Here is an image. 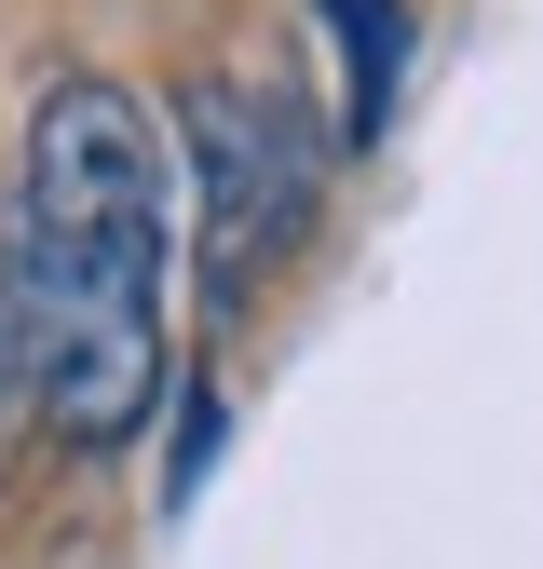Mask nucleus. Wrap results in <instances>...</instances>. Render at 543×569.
I'll use <instances>...</instances> for the list:
<instances>
[{
    "label": "nucleus",
    "mask_w": 543,
    "mask_h": 569,
    "mask_svg": "<svg viewBox=\"0 0 543 569\" xmlns=\"http://www.w3.org/2000/svg\"><path fill=\"white\" fill-rule=\"evenodd\" d=\"M218 435H231L218 367H190V380H177V448H164V516H190V502H204V475H218Z\"/></svg>",
    "instance_id": "4"
},
{
    "label": "nucleus",
    "mask_w": 543,
    "mask_h": 569,
    "mask_svg": "<svg viewBox=\"0 0 543 569\" xmlns=\"http://www.w3.org/2000/svg\"><path fill=\"white\" fill-rule=\"evenodd\" d=\"M339 41V150H381V122L407 96V0H313Z\"/></svg>",
    "instance_id": "3"
},
{
    "label": "nucleus",
    "mask_w": 543,
    "mask_h": 569,
    "mask_svg": "<svg viewBox=\"0 0 543 569\" xmlns=\"http://www.w3.org/2000/svg\"><path fill=\"white\" fill-rule=\"evenodd\" d=\"M164 271H177V150L136 82L55 68L0 190V352L55 448H136L164 407Z\"/></svg>",
    "instance_id": "1"
},
{
    "label": "nucleus",
    "mask_w": 543,
    "mask_h": 569,
    "mask_svg": "<svg viewBox=\"0 0 543 569\" xmlns=\"http://www.w3.org/2000/svg\"><path fill=\"white\" fill-rule=\"evenodd\" d=\"M177 163H190V218H204V312L245 326V299L299 258L313 203H326V136L299 122L286 82L204 68V82H177Z\"/></svg>",
    "instance_id": "2"
}]
</instances>
